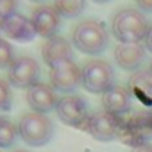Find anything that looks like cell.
<instances>
[{"mask_svg":"<svg viewBox=\"0 0 152 152\" xmlns=\"http://www.w3.org/2000/svg\"><path fill=\"white\" fill-rule=\"evenodd\" d=\"M57 102H59L57 91L50 84L38 83V84H34L27 90V104L34 113L45 115V113L56 109Z\"/></svg>","mask_w":152,"mask_h":152,"instance_id":"11","label":"cell"},{"mask_svg":"<svg viewBox=\"0 0 152 152\" xmlns=\"http://www.w3.org/2000/svg\"><path fill=\"white\" fill-rule=\"evenodd\" d=\"M115 61L122 70L127 72H138V68L145 63L147 57V47L141 43H120L116 45L115 52Z\"/></svg>","mask_w":152,"mask_h":152,"instance_id":"12","label":"cell"},{"mask_svg":"<svg viewBox=\"0 0 152 152\" xmlns=\"http://www.w3.org/2000/svg\"><path fill=\"white\" fill-rule=\"evenodd\" d=\"M2 32L15 41L27 43L36 36V31L31 23V18L23 16L22 13H15L2 20Z\"/></svg>","mask_w":152,"mask_h":152,"instance_id":"13","label":"cell"},{"mask_svg":"<svg viewBox=\"0 0 152 152\" xmlns=\"http://www.w3.org/2000/svg\"><path fill=\"white\" fill-rule=\"evenodd\" d=\"M48 81L56 91L70 95L79 88V84H83V72L73 59H64L50 66Z\"/></svg>","mask_w":152,"mask_h":152,"instance_id":"6","label":"cell"},{"mask_svg":"<svg viewBox=\"0 0 152 152\" xmlns=\"http://www.w3.org/2000/svg\"><path fill=\"white\" fill-rule=\"evenodd\" d=\"M102 107L104 111L120 116L131 109V93L124 86H113L102 95Z\"/></svg>","mask_w":152,"mask_h":152,"instance_id":"15","label":"cell"},{"mask_svg":"<svg viewBox=\"0 0 152 152\" xmlns=\"http://www.w3.org/2000/svg\"><path fill=\"white\" fill-rule=\"evenodd\" d=\"M56 113L63 124L75 127V129H84V125L90 118L86 100L81 95H75V93L59 97V102L56 106Z\"/></svg>","mask_w":152,"mask_h":152,"instance_id":"7","label":"cell"},{"mask_svg":"<svg viewBox=\"0 0 152 152\" xmlns=\"http://www.w3.org/2000/svg\"><path fill=\"white\" fill-rule=\"evenodd\" d=\"M122 122L124 120L116 115H111L107 111H97V113L90 115V118L84 125V131L99 141H111V140L118 138Z\"/></svg>","mask_w":152,"mask_h":152,"instance_id":"8","label":"cell"},{"mask_svg":"<svg viewBox=\"0 0 152 152\" xmlns=\"http://www.w3.org/2000/svg\"><path fill=\"white\" fill-rule=\"evenodd\" d=\"M145 47H147V50H150V52H152V25H150L148 34H147V38H145Z\"/></svg>","mask_w":152,"mask_h":152,"instance_id":"24","label":"cell"},{"mask_svg":"<svg viewBox=\"0 0 152 152\" xmlns=\"http://www.w3.org/2000/svg\"><path fill=\"white\" fill-rule=\"evenodd\" d=\"M13 152H29V150H23V148H16V150H13Z\"/></svg>","mask_w":152,"mask_h":152,"instance_id":"26","label":"cell"},{"mask_svg":"<svg viewBox=\"0 0 152 152\" xmlns=\"http://www.w3.org/2000/svg\"><path fill=\"white\" fill-rule=\"evenodd\" d=\"M13 61H15L13 47L9 45V41L0 39V68H9Z\"/></svg>","mask_w":152,"mask_h":152,"instance_id":"20","label":"cell"},{"mask_svg":"<svg viewBox=\"0 0 152 152\" xmlns=\"http://www.w3.org/2000/svg\"><path fill=\"white\" fill-rule=\"evenodd\" d=\"M150 25L145 20V15L138 9H120L111 22V31L120 43H140L147 38Z\"/></svg>","mask_w":152,"mask_h":152,"instance_id":"2","label":"cell"},{"mask_svg":"<svg viewBox=\"0 0 152 152\" xmlns=\"http://www.w3.org/2000/svg\"><path fill=\"white\" fill-rule=\"evenodd\" d=\"M52 6L61 18H77L86 7V0H54Z\"/></svg>","mask_w":152,"mask_h":152,"instance_id":"17","label":"cell"},{"mask_svg":"<svg viewBox=\"0 0 152 152\" xmlns=\"http://www.w3.org/2000/svg\"><path fill=\"white\" fill-rule=\"evenodd\" d=\"M41 57L48 66H52V64H56L59 61H64V59H73V47L66 38L57 34L54 38H48L43 43Z\"/></svg>","mask_w":152,"mask_h":152,"instance_id":"14","label":"cell"},{"mask_svg":"<svg viewBox=\"0 0 152 152\" xmlns=\"http://www.w3.org/2000/svg\"><path fill=\"white\" fill-rule=\"evenodd\" d=\"M13 104V91L7 79H0V111H9Z\"/></svg>","mask_w":152,"mask_h":152,"instance_id":"19","label":"cell"},{"mask_svg":"<svg viewBox=\"0 0 152 152\" xmlns=\"http://www.w3.org/2000/svg\"><path fill=\"white\" fill-rule=\"evenodd\" d=\"M107 41V29L99 20H83L72 31V45L79 52L88 56H97L104 52Z\"/></svg>","mask_w":152,"mask_h":152,"instance_id":"1","label":"cell"},{"mask_svg":"<svg viewBox=\"0 0 152 152\" xmlns=\"http://www.w3.org/2000/svg\"><path fill=\"white\" fill-rule=\"evenodd\" d=\"M141 13H152V0H134Z\"/></svg>","mask_w":152,"mask_h":152,"instance_id":"22","label":"cell"},{"mask_svg":"<svg viewBox=\"0 0 152 152\" xmlns=\"http://www.w3.org/2000/svg\"><path fill=\"white\" fill-rule=\"evenodd\" d=\"M148 72L152 73V61H150V64H148Z\"/></svg>","mask_w":152,"mask_h":152,"instance_id":"27","label":"cell"},{"mask_svg":"<svg viewBox=\"0 0 152 152\" xmlns=\"http://www.w3.org/2000/svg\"><path fill=\"white\" fill-rule=\"evenodd\" d=\"M39 77V64L31 56H20L13 61V64L7 68V81L11 86L16 88H31L38 84Z\"/></svg>","mask_w":152,"mask_h":152,"instance_id":"9","label":"cell"},{"mask_svg":"<svg viewBox=\"0 0 152 152\" xmlns=\"http://www.w3.org/2000/svg\"><path fill=\"white\" fill-rule=\"evenodd\" d=\"M18 136L29 147L47 145L54 136V124L47 115L41 113H25L18 122Z\"/></svg>","mask_w":152,"mask_h":152,"instance_id":"3","label":"cell"},{"mask_svg":"<svg viewBox=\"0 0 152 152\" xmlns=\"http://www.w3.org/2000/svg\"><path fill=\"white\" fill-rule=\"evenodd\" d=\"M31 2H39V0H31Z\"/></svg>","mask_w":152,"mask_h":152,"instance_id":"29","label":"cell"},{"mask_svg":"<svg viewBox=\"0 0 152 152\" xmlns=\"http://www.w3.org/2000/svg\"><path fill=\"white\" fill-rule=\"evenodd\" d=\"M118 138L131 147L147 143L152 138V111H138L122 122Z\"/></svg>","mask_w":152,"mask_h":152,"instance_id":"5","label":"cell"},{"mask_svg":"<svg viewBox=\"0 0 152 152\" xmlns=\"http://www.w3.org/2000/svg\"><path fill=\"white\" fill-rule=\"evenodd\" d=\"M31 23L38 36L41 38H54L61 27V16L54 9V6H38L31 15Z\"/></svg>","mask_w":152,"mask_h":152,"instance_id":"10","label":"cell"},{"mask_svg":"<svg viewBox=\"0 0 152 152\" xmlns=\"http://www.w3.org/2000/svg\"><path fill=\"white\" fill-rule=\"evenodd\" d=\"M131 152H152V143H140V145H136V147H132V150Z\"/></svg>","mask_w":152,"mask_h":152,"instance_id":"23","label":"cell"},{"mask_svg":"<svg viewBox=\"0 0 152 152\" xmlns=\"http://www.w3.org/2000/svg\"><path fill=\"white\" fill-rule=\"evenodd\" d=\"M0 32H2V20H0Z\"/></svg>","mask_w":152,"mask_h":152,"instance_id":"28","label":"cell"},{"mask_svg":"<svg viewBox=\"0 0 152 152\" xmlns=\"http://www.w3.org/2000/svg\"><path fill=\"white\" fill-rule=\"evenodd\" d=\"M16 138H18V125H15L6 116H0V148H7L15 145Z\"/></svg>","mask_w":152,"mask_h":152,"instance_id":"18","label":"cell"},{"mask_svg":"<svg viewBox=\"0 0 152 152\" xmlns=\"http://www.w3.org/2000/svg\"><path fill=\"white\" fill-rule=\"evenodd\" d=\"M150 106H152V99H150Z\"/></svg>","mask_w":152,"mask_h":152,"instance_id":"30","label":"cell"},{"mask_svg":"<svg viewBox=\"0 0 152 152\" xmlns=\"http://www.w3.org/2000/svg\"><path fill=\"white\" fill-rule=\"evenodd\" d=\"M93 2H97V4H107V2H111V0H93Z\"/></svg>","mask_w":152,"mask_h":152,"instance_id":"25","label":"cell"},{"mask_svg":"<svg viewBox=\"0 0 152 152\" xmlns=\"http://www.w3.org/2000/svg\"><path fill=\"white\" fill-rule=\"evenodd\" d=\"M129 91L152 99V73L148 70H138L129 77Z\"/></svg>","mask_w":152,"mask_h":152,"instance_id":"16","label":"cell"},{"mask_svg":"<svg viewBox=\"0 0 152 152\" xmlns=\"http://www.w3.org/2000/svg\"><path fill=\"white\" fill-rule=\"evenodd\" d=\"M83 72V88L90 93L104 95L115 86V70L104 59H90L81 68Z\"/></svg>","mask_w":152,"mask_h":152,"instance_id":"4","label":"cell"},{"mask_svg":"<svg viewBox=\"0 0 152 152\" xmlns=\"http://www.w3.org/2000/svg\"><path fill=\"white\" fill-rule=\"evenodd\" d=\"M18 9V0H0V20L15 15Z\"/></svg>","mask_w":152,"mask_h":152,"instance_id":"21","label":"cell"},{"mask_svg":"<svg viewBox=\"0 0 152 152\" xmlns=\"http://www.w3.org/2000/svg\"><path fill=\"white\" fill-rule=\"evenodd\" d=\"M0 152H2V150H0Z\"/></svg>","mask_w":152,"mask_h":152,"instance_id":"31","label":"cell"}]
</instances>
